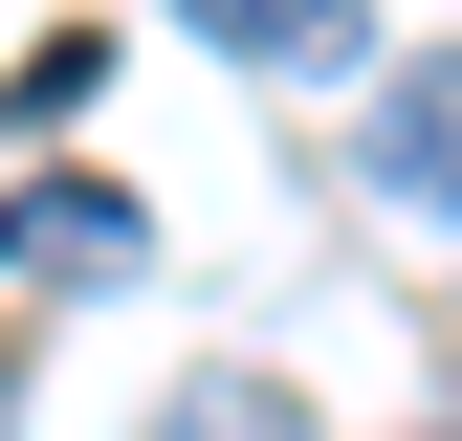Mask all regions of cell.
Wrapping results in <instances>:
<instances>
[{"label": "cell", "mask_w": 462, "mask_h": 441, "mask_svg": "<svg viewBox=\"0 0 462 441\" xmlns=\"http://www.w3.org/2000/svg\"><path fill=\"white\" fill-rule=\"evenodd\" d=\"M0 265H23V287H44V265H67V287H133V265H154V220L110 199V177H44L23 220H0Z\"/></svg>", "instance_id": "1"}, {"label": "cell", "mask_w": 462, "mask_h": 441, "mask_svg": "<svg viewBox=\"0 0 462 441\" xmlns=\"http://www.w3.org/2000/svg\"><path fill=\"white\" fill-rule=\"evenodd\" d=\"M374 199L462 220V67H396V110H374Z\"/></svg>", "instance_id": "2"}, {"label": "cell", "mask_w": 462, "mask_h": 441, "mask_svg": "<svg viewBox=\"0 0 462 441\" xmlns=\"http://www.w3.org/2000/svg\"><path fill=\"white\" fill-rule=\"evenodd\" d=\"M199 44H243V67H353V0H177Z\"/></svg>", "instance_id": "3"}, {"label": "cell", "mask_w": 462, "mask_h": 441, "mask_svg": "<svg viewBox=\"0 0 462 441\" xmlns=\"http://www.w3.org/2000/svg\"><path fill=\"white\" fill-rule=\"evenodd\" d=\"M154 441H309L286 375H199V398H154Z\"/></svg>", "instance_id": "4"}, {"label": "cell", "mask_w": 462, "mask_h": 441, "mask_svg": "<svg viewBox=\"0 0 462 441\" xmlns=\"http://www.w3.org/2000/svg\"><path fill=\"white\" fill-rule=\"evenodd\" d=\"M88 89H110V44L67 23V44H23V67H0V133H44V110H88Z\"/></svg>", "instance_id": "5"}]
</instances>
